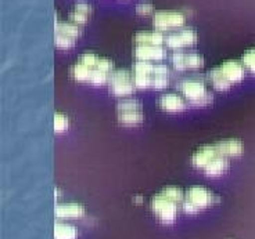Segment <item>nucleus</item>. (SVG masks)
Returning <instances> with one entry per match:
<instances>
[{
  "label": "nucleus",
  "instance_id": "25",
  "mask_svg": "<svg viewBox=\"0 0 255 239\" xmlns=\"http://www.w3.org/2000/svg\"><path fill=\"white\" fill-rule=\"evenodd\" d=\"M100 58L102 57H99L97 54H95V53H90V51H88V53H85V54H82V56L79 57V63L85 64V65H88L89 68H97V65H99V61H100Z\"/></svg>",
  "mask_w": 255,
  "mask_h": 239
},
{
  "label": "nucleus",
  "instance_id": "27",
  "mask_svg": "<svg viewBox=\"0 0 255 239\" xmlns=\"http://www.w3.org/2000/svg\"><path fill=\"white\" fill-rule=\"evenodd\" d=\"M75 44V39L68 38L65 35H61V33H56V46L61 50H68L72 46Z\"/></svg>",
  "mask_w": 255,
  "mask_h": 239
},
{
  "label": "nucleus",
  "instance_id": "20",
  "mask_svg": "<svg viewBox=\"0 0 255 239\" xmlns=\"http://www.w3.org/2000/svg\"><path fill=\"white\" fill-rule=\"evenodd\" d=\"M77 228L67 223H56L54 226V239H77Z\"/></svg>",
  "mask_w": 255,
  "mask_h": 239
},
{
  "label": "nucleus",
  "instance_id": "28",
  "mask_svg": "<svg viewBox=\"0 0 255 239\" xmlns=\"http://www.w3.org/2000/svg\"><path fill=\"white\" fill-rule=\"evenodd\" d=\"M242 63L246 67V70H249L250 72H253L255 75V50L246 51L243 56Z\"/></svg>",
  "mask_w": 255,
  "mask_h": 239
},
{
  "label": "nucleus",
  "instance_id": "7",
  "mask_svg": "<svg viewBox=\"0 0 255 239\" xmlns=\"http://www.w3.org/2000/svg\"><path fill=\"white\" fill-rule=\"evenodd\" d=\"M172 67L176 71H187V70H198L204 65V58L201 54L190 51V53H183L182 50L173 51L171 57Z\"/></svg>",
  "mask_w": 255,
  "mask_h": 239
},
{
  "label": "nucleus",
  "instance_id": "23",
  "mask_svg": "<svg viewBox=\"0 0 255 239\" xmlns=\"http://www.w3.org/2000/svg\"><path fill=\"white\" fill-rule=\"evenodd\" d=\"M56 33H61L68 38H72L77 40L81 35V26L74 24V22H57L56 25Z\"/></svg>",
  "mask_w": 255,
  "mask_h": 239
},
{
  "label": "nucleus",
  "instance_id": "26",
  "mask_svg": "<svg viewBox=\"0 0 255 239\" xmlns=\"http://www.w3.org/2000/svg\"><path fill=\"white\" fill-rule=\"evenodd\" d=\"M70 126V120L63 113H56L54 115V130L57 133L65 132Z\"/></svg>",
  "mask_w": 255,
  "mask_h": 239
},
{
  "label": "nucleus",
  "instance_id": "11",
  "mask_svg": "<svg viewBox=\"0 0 255 239\" xmlns=\"http://www.w3.org/2000/svg\"><path fill=\"white\" fill-rule=\"evenodd\" d=\"M219 68L222 71L223 76L226 78V80L233 86L240 83L246 76V67L243 63H239L236 60H228L222 65H219Z\"/></svg>",
  "mask_w": 255,
  "mask_h": 239
},
{
  "label": "nucleus",
  "instance_id": "12",
  "mask_svg": "<svg viewBox=\"0 0 255 239\" xmlns=\"http://www.w3.org/2000/svg\"><path fill=\"white\" fill-rule=\"evenodd\" d=\"M218 155H219V154H218L215 144L203 145L201 148H198L197 151L193 154L191 162H193V164H194L196 167H198V169H204L205 166L210 163L214 158H217Z\"/></svg>",
  "mask_w": 255,
  "mask_h": 239
},
{
  "label": "nucleus",
  "instance_id": "2",
  "mask_svg": "<svg viewBox=\"0 0 255 239\" xmlns=\"http://www.w3.org/2000/svg\"><path fill=\"white\" fill-rule=\"evenodd\" d=\"M179 90L182 91V94L185 95V98L193 105L198 107H205L212 102V94L207 90V86L203 80L198 79H186L180 83Z\"/></svg>",
  "mask_w": 255,
  "mask_h": 239
},
{
  "label": "nucleus",
  "instance_id": "22",
  "mask_svg": "<svg viewBox=\"0 0 255 239\" xmlns=\"http://www.w3.org/2000/svg\"><path fill=\"white\" fill-rule=\"evenodd\" d=\"M93 68H89L88 65L78 61L72 68H71V75L77 82H88L89 83L90 76H92Z\"/></svg>",
  "mask_w": 255,
  "mask_h": 239
},
{
  "label": "nucleus",
  "instance_id": "6",
  "mask_svg": "<svg viewBox=\"0 0 255 239\" xmlns=\"http://www.w3.org/2000/svg\"><path fill=\"white\" fill-rule=\"evenodd\" d=\"M153 24L154 28L159 32L178 29L186 24V15L180 11H171V10L157 11L153 17Z\"/></svg>",
  "mask_w": 255,
  "mask_h": 239
},
{
  "label": "nucleus",
  "instance_id": "18",
  "mask_svg": "<svg viewBox=\"0 0 255 239\" xmlns=\"http://www.w3.org/2000/svg\"><path fill=\"white\" fill-rule=\"evenodd\" d=\"M228 167H229V158L218 155L217 158H214L210 163L205 166L204 171L207 176L217 177L223 174L228 170Z\"/></svg>",
  "mask_w": 255,
  "mask_h": 239
},
{
  "label": "nucleus",
  "instance_id": "5",
  "mask_svg": "<svg viewBox=\"0 0 255 239\" xmlns=\"http://www.w3.org/2000/svg\"><path fill=\"white\" fill-rule=\"evenodd\" d=\"M110 91L115 97H125L132 95L136 90L133 75L127 70H118L113 72L110 79Z\"/></svg>",
  "mask_w": 255,
  "mask_h": 239
},
{
  "label": "nucleus",
  "instance_id": "19",
  "mask_svg": "<svg viewBox=\"0 0 255 239\" xmlns=\"http://www.w3.org/2000/svg\"><path fill=\"white\" fill-rule=\"evenodd\" d=\"M169 83V70L165 64H155L154 65V76L151 87L155 90L165 88Z\"/></svg>",
  "mask_w": 255,
  "mask_h": 239
},
{
  "label": "nucleus",
  "instance_id": "24",
  "mask_svg": "<svg viewBox=\"0 0 255 239\" xmlns=\"http://www.w3.org/2000/svg\"><path fill=\"white\" fill-rule=\"evenodd\" d=\"M161 192L165 194L168 198H171V199L176 202V203H182V202L185 201V194H183V191L179 188V187H175V185H168V187H165Z\"/></svg>",
  "mask_w": 255,
  "mask_h": 239
},
{
  "label": "nucleus",
  "instance_id": "9",
  "mask_svg": "<svg viewBox=\"0 0 255 239\" xmlns=\"http://www.w3.org/2000/svg\"><path fill=\"white\" fill-rule=\"evenodd\" d=\"M154 65L155 64L148 63V61H137V63L133 64L132 75H133L136 88L146 90V88L151 87L154 76Z\"/></svg>",
  "mask_w": 255,
  "mask_h": 239
},
{
  "label": "nucleus",
  "instance_id": "21",
  "mask_svg": "<svg viewBox=\"0 0 255 239\" xmlns=\"http://www.w3.org/2000/svg\"><path fill=\"white\" fill-rule=\"evenodd\" d=\"M208 78H210V82L212 83V86L217 88V90H219V91H226V90H229L230 86H232V84L226 80V78L223 76L222 71H221L219 67L212 68V70L210 71Z\"/></svg>",
  "mask_w": 255,
  "mask_h": 239
},
{
  "label": "nucleus",
  "instance_id": "4",
  "mask_svg": "<svg viewBox=\"0 0 255 239\" xmlns=\"http://www.w3.org/2000/svg\"><path fill=\"white\" fill-rule=\"evenodd\" d=\"M178 205L171 198H168L165 194L159 192L151 199V209L154 214L159 219L161 223L164 224H172L176 220L178 216Z\"/></svg>",
  "mask_w": 255,
  "mask_h": 239
},
{
  "label": "nucleus",
  "instance_id": "3",
  "mask_svg": "<svg viewBox=\"0 0 255 239\" xmlns=\"http://www.w3.org/2000/svg\"><path fill=\"white\" fill-rule=\"evenodd\" d=\"M117 118H118V122L124 126H139L144 118L140 101L133 100V98L121 101L117 105Z\"/></svg>",
  "mask_w": 255,
  "mask_h": 239
},
{
  "label": "nucleus",
  "instance_id": "16",
  "mask_svg": "<svg viewBox=\"0 0 255 239\" xmlns=\"http://www.w3.org/2000/svg\"><path fill=\"white\" fill-rule=\"evenodd\" d=\"M134 44L136 46H162L165 43V38L162 35V32L159 31H143L134 35Z\"/></svg>",
  "mask_w": 255,
  "mask_h": 239
},
{
  "label": "nucleus",
  "instance_id": "1",
  "mask_svg": "<svg viewBox=\"0 0 255 239\" xmlns=\"http://www.w3.org/2000/svg\"><path fill=\"white\" fill-rule=\"evenodd\" d=\"M217 196L210 189L201 187V185H194L190 187L186 192L185 201L182 202L183 212L187 214H194L201 212L203 209L212 206L217 202Z\"/></svg>",
  "mask_w": 255,
  "mask_h": 239
},
{
  "label": "nucleus",
  "instance_id": "10",
  "mask_svg": "<svg viewBox=\"0 0 255 239\" xmlns=\"http://www.w3.org/2000/svg\"><path fill=\"white\" fill-rule=\"evenodd\" d=\"M134 57L137 61H148V63H159L166 57V50L162 46H136Z\"/></svg>",
  "mask_w": 255,
  "mask_h": 239
},
{
  "label": "nucleus",
  "instance_id": "14",
  "mask_svg": "<svg viewBox=\"0 0 255 239\" xmlns=\"http://www.w3.org/2000/svg\"><path fill=\"white\" fill-rule=\"evenodd\" d=\"M85 214V208L81 203L71 202L61 203L56 206V217L57 219H81Z\"/></svg>",
  "mask_w": 255,
  "mask_h": 239
},
{
  "label": "nucleus",
  "instance_id": "17",
  "mask_svg": "<svg viewBox=\"0 0 255 239\" xmlns=\"http://www.w3.org/2000/svg\"><path fill=\"white\" fill-rule=\"evenodd\" d=\"M90 13H92V6L88 1H78L70 14L71 22H74L79 26L85 25L89 19Z\"/></svg>",
  "mask_w": 255,
  "mask_h": 239
},
{
  "label": "nucleus",
  "instance_id": "29",
  "mask_svg": "<svg viewBox=\"0 0 255 239\" xmlns=\"http://www.w3.org/2000/svg\"><path fill=\"white\" fill-rule=\"evenodd\" d=\"M136 11H137V14H140V15H150V14H153L154 6L151 3H148V1H143L140 4H137Z\"/></svg>",
  "mask_w": 255,
  "mask_h": 239
},
{
  "label": "nucleus",
  "instance_id": "8",
  "mask_svg": "<svg viewBox=\"0 0 255 239\" xmlns=\"http://www.w3.org/2000/svg\"><path fill=\"white\" fill-rule=\"evenodd\" d=\"M197 42V33L191 28H183L178 32H173L165 38V44L168 49L179 51L185 47H190Z\"/></svg>",
  "mask_w": 255,
  "mask_h": 239
},
{
  "label": "nucleus",
  "instance_id": "13",
  "mask_svg": "<svg viewBox=\"0 0 255 239\" xmlns=\"http://www.w3.org/2000/svg\"><path fill=\"white\" fill-rule=\"evenodd\" d=\"M217 151L219 155L226 158H237L243 154V143L240 140L229 139V140H221L215 143Z\"/></svg>",
  "mask_w": 255,
  "mask_h": 239
},
{
  "label": "nucleus",
  "instance_id": "15",
  "mask_svg": "<svg viewBox=\"0 0 255 239\" xmlns=\"http://www.w3.org/2000/svg\"><path fill=\"white\" fill-rule=\"evenodd\" d=\"M159 107L164 109L165 112H182L185 111L187 104L183 100V97L178 94H164L159 98Z\"/></svg>",
  "mask_w": 255,
  "mask_h": 239
}]
</instances>
